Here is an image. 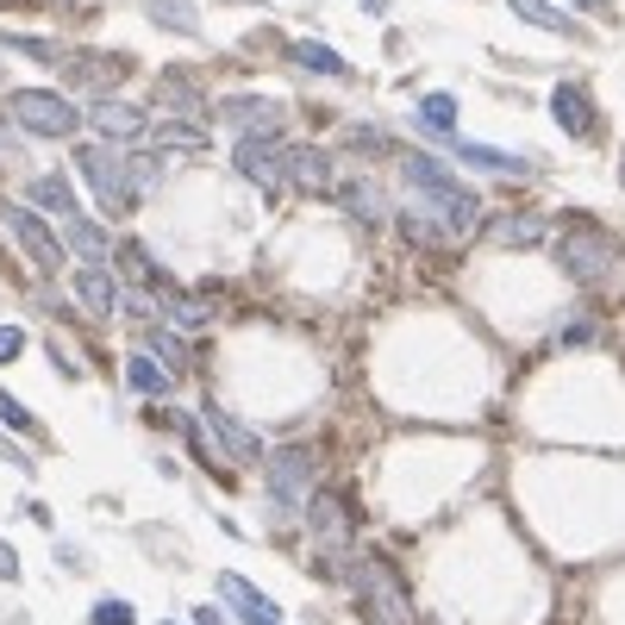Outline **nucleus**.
Returning a JSON list of instances; mask_svg holds the SVG:
<instances>
[{
    "instance_id": "obj_15",
    "label": "nucleus",
    "mask_w": 625,
    "mask_h": 625,
    "mask_svg": "<svg viewBox=\"0 0 625 625\" xmlns=\"http://www.w3.org/2000/svg\"><path fill=\"white\" fill-rule=\"evenodd\" d=\"M288 182H295L300 195H332V157L313 145H295L288 150Z\"/></svg>"
},
{
    "instance_id": "obj_38",
    "label": "nucleus",
    "mask_w": 625,
    "mask_h": 625,
    "mask_svg": "<svg viewBox=\"0 0 625 625\" xmlns=\"http://www.w3.org/2000/svg\"><path fill=\"white\" fill-rule=\"evenodd\" d=\"M600 325L595 320H575V325H563V345H588V338H595Z\"/></svg>"
},
{
    "instance_id": "obj_43",
    "label": "nucleus",
    "mask_w": 625,
    "mask_h": 625,
    "mask_svg": "<svg viewBox=\"0 0 625 625\" xmlns=\"http://www.w3.org/2000/svg\"><path fill=\"white\" fill-rule=\"evenodd\" d=\"M170 625H175V620H170Z\"/></svg>"
},
{
    "instance_id": "obj_5",
    "label": "nucleus",
    "mask_w": 625,
    "mask_h": 625,
    "mask_svg": "<svg viewBox=\"0 0 625 625\" xmlns=\"http://www.w3.org/2000/svg\"><path fill=\"white\" fill-rule=\"evenodd\" d=\"M557 257H563V270H570L575 282H588V288L613 275V245L600 238L595 225H582V220L570 225V238H557Z\"/></svg>"
},
{
    "instance_id": "obj_12",
    "label": "nucleus",
    "mask_w": 625,
    "mask_h": 625,
    "mask_svg": "<svg viewBox=\"0 0 625 625\" xmlns=\"http://www.w3.org/2000/svg\"><path fill=\"white\" fill-rule=\"evenodd\" d=\"M75 300H82V307H88V313H113V307H120V275L107 270V263H82V270H75Z\"/></svg>"
},
{
    "instance_id": "obj_35",
    "label": "nucleus",
    "mask_w": 625,
    "mask_h": 625,
    "mask_svg": "<svg viewBox=\"0 0 625 625\" xmlns=\"http://www.w3.org/2000/svg\"><path fill=\"white\" fill-rule=\"evenodd\" d=\"M13 50L38 57V63H57V45H45V38H25V32H13Z\"/></svg>"
},
{
    "instance_id": "obj_17",
    "label": "nucleus",
    "mask_w": 625,
    "mask_h": 625,
    "mask_svg": "<svg viewBox=\"0 0 625 625\" xmlns=\"http://www.w3.org/2000/svg\"><path fill=\"white\" fill-rule=\"evenodd\" d=\"M550 113H557V125H563L570 138H588V125H595V107H588V95H582L575 82H557V88H550Z\"/></svg>"
},
{
    "instance_id": "obj_40",
    "label": "nucleus",
    "mask_w": 625,
    "mask_h": 625,
    "mask_svg": "<svg viewBox=\"0 0 625 625\" xmlns=\"http://www.w3.org/2000/svg\"><path fill=\"white\" fill-rule=\"evenodd\" d=\"M575 7H582V13H600V20H607V13H613V7H607V0H575Z\"/></svg>"
},
{
    "instance_id": "obj_3",
    "label": "nucleus",
    "mask_w": 625,
    "mask_h": 625,
    "mask_svg": "<svg viewBox=\"0 0 625 625\" xmlns=\"http://www.w3.org/2000/svg\"><path fill=\"white\" fill-rule=\"evenodd\" d=\"M313 475H320V457L307 445H282L263 457V482H270L275 507H307L313 500Z\"/></svg>"
},
{
    "instance_id": "obj_7",
    "label": "nucleus",
    "mask_w": 625,
    "mask_h": 625,
    "mask_svg": "<svg viewBox=\"0 0 625 625\" xmlns=\"http://www.w3.org/2000/svg\"><path fill=\"white\" fill-rule=\"evenodd\" d=\"M75 170H82V182L100 195V207L107 213H125L132 207V188H125V157H113V150H75Z\"/></svg>"
},
{
    "instance_id": "obj_28",
    "label": "nucleus",
    "mask_w": 625,
    "mask_h": 625,
    "mask_svg": "<svg viewBox=\"0 0 625 625\" xmlns=\"http://www.w3.org/2000/svg\"><path fill=\"white\" fill-rule=\"evenodd\" d=\"M145 345H150V357H157L170 375L182 370V338H175L170 325H145Z\"/></svg>"
},
{
    "instance_id": "obj_30",
    "label": "nucleus",
    "mask_w": 625,
    "mask_h": 625,
    "mask_svg": "<svg viewBox=\"0 0 625 625\" xmlns=\"http://www.w3.org/2000/svg\"><path fill=\"white\" fill-rule=\"evenodd\" d=\"M420 120L432 125L438 138H445L450 125H457V100H450V95H425V100H420Z\"/></svg>"
},
{
    "instance_id": "obj_9",
    "label": "nucleus",
    "mask_w": 625,
    "mask_h": 625,
    "mask_svg": "<svg viewBox=\"0 0 625 625\" xmlns=\"http://www.w3.org/2000/svg\"><path fill=\"white\" fill-rule=\"evenodd\" d=\"M225 120L238 125V138H282L288 107L270 100V95H232V100H225Z\"/></svg>"
},
{
    "instance_id": "obj_8",
    "label": "nucleus",
    "mask_w": 625,
    "mask_h": 625,
    "mask_svg": "<svg viewBox=\"0 0 625 625\" xmlns=\"http://www.w3.org/2000/svg\"><path fill=\"white\" fill-rule=\"evenodd\" d=\"M232 170L245 175L250 188H282L288 182V145L282 138H238Z\"/></svg>"
},
{
    "instance_id": "obj_11",
    "label": "nucleus",
    "mask_w": 625,
    "mask_h": 625,
    "mask_svg": "<svg viewBox=\"0 0 625 625\" xmlns=\"http://www.w3.org/2000/svg\"><path fill=\"white\" fill-rule=\"evenodd\" d=\"M200 420H207V432L220 438V450L232 457V463H257V457H263V445H257V432H250L245 420H232V413H225L220 400H207V407H200Z\"/></svg>"
},
{
    "instance_id": "obj_34",
    "label": "nucleus",
    "mask_w": 625,
    "mask_h": 625,
    "mask_svg": "<svg viewBox=\"0 0 625 625\" xmlns=\"http://www.w3.org/2000/svg\"><path fill=\"white\" fill-rule=\"evenodd\" d=\"M0 420L13 425V432H38V420H32V413H25V407H20L13 395H7V388H0Z\"/></svg>"
},
{
    "instance_id": "obj_39",
    "label": "nucleus",
    "mask_w": 625,
    "mask_h": 625,
    "mask_svg": "<svg viewBox=\"0 0 625 625\" xmlns=\"http://www.w3.org/2000/svg\"><path fill=\"white\" fill-rule=\"evenodd\" d=\"M13 575H20V557H13V550L0 545V582H13Z\"/></svg>"
},
{
    "instance_id": "obj_24",
    "label": "nucleus",
    "mask_w": 625,
    "mask_h": 625,
    "mask_svg": "<svg viewBox=\"0 0 625 625\" xmlns=\"http://www.w3.org/2000/svg\"><path fill=\"white\" fill-rule=\"evenodd\" d=\"M70 75L75 82H88V88H113V82L125 75V57H75Z\"/></svg>"
},
{
    "instance_id": "obj_4",
    "label": "nucleus",
    "mask_w": 625,
    "mask_h": 625,
    "mask_svg": "<svg viewBox=\"0 0 625 625\" xmlns=\"http://www.w3.org/2000/svg\"><path fill=\"white\" fill-rule=\"evenodd\" d=\"M7 113H13L32 138H70L75 125H82V113H75L63 95H50V88H13Z\"/></svg>"
},
{
    "instance_id": "obj_6",
    "label": "nucleus",
    "mask_w": 625,
    "mask_h": 625,
    "mask_svg": "<svg viewBox=\"0 0 625 625\" xmlns=\"http://www.w3.org/2000/svg\"><path fill=\"white\" fill-rule=\"evenodd\" d=\"M0 225L20 238V250L32 257V263H38V270H57V263H63V238H57V232H50V225L32 213V207H13V200H0Z\"/></svg>"
},
{
    "instance_id": "obj_33",
    "label": "nucleus",
    "mask_w": 625,
    "mask_h": 625,
    "mask_svg": "<svg viewBox=\"0 0 625 625\" xmlns=\"http://www.w3.org/2000/svg\"><path fill=\"white\" fill-rule=\"evenodd\" d=\"M400 232H407V238H413V245H438V238H445V225L420 220V213H400Z\"/></svg>"
},
{
    "instance_id": "obj_26",
    "label": "nucleus",
    "mask_w": 625,
    "mask_h": 625,
    "mask_svg": "<svg viewBox=\"0 0 625 625\" xmlns=\"http://www.w3.org/2000/svg\"><path fill=\"white\" fill-rule=\"evenodd\" d=\"M70 250L82 263H107V232L95 220H70Z\"/></svg>"
},
{
    "instance_id": "obj_42",
    "label": "nucleus",
    "mask_w": 625,
    "mask_h": 625,
    "mask_svg": "<svg viewBox=\"0 0 625 625\" xmlns=\"http://www.w3.org/2000/svg\"><path fill=\"white\" fill-rule=\"evenodd\" d=\"M620 182H625V163H620Z\"/></svg>"
},
{
    "instance_id": "obj_2",
    "label": "nucleus",
    "mask_w": 625,
    "mask_h": 625,
    "mask_svg": "<svg viewBox=\"0 0 625 625\" xmlns=\"http://www.w3.org/2000/svg\"><path fill=\"white\" fill-rule=\"evenodd\" d=\"M345 582H350V595H357V613L370 625H413L400 582L382 563H345Z\"/></svg>"
},
{
    "instance_id": "obj_14",
    "label": "nucleus",
    "mask_w": 625,
    "mask_h": 625,
    "mask_svg": "<svg viewBox=\"0 0 625 625\" xmlns=\"http://www.w3.org/2000/svg\"><path fill=\"white\" fill-rule=\"evenodd\" d=\"M88 125L107 132V138H125V145H132V138H150V120L138 107H125V100H95V107H88Z\"/></svg>"
},
{
    "instance_id": "obj_37",
    "label": "nucleus",
    "mask_w": 625,
    "mask_h": 625,
    "mask_svg": "<svg viewBox=\"0 0 625 625\" xmlns=\"http://www.w3.org/2000/svg\"><path fill=\"white\" fill-rule=\"evenodd\" d=\"M20 350H25V332L20 325H0V363H13Z\"/></svg>"
},
{
    "instance_id": "obj_32",
    "label": "nucleus",
    "mask_w": 625,
    "mask_h": 625,
    "mask_svg": "<svg viewBox=\"0 0 625 625\" xmlns=\"http://www.w3.org/2000/svg\"><path fill=\"white\" fill-rule=\"evenodd\" d=\"M163 100H170V107H188V113H195V107H200V88H195V82H188L182 70H170V75H163Z\"/></svg>"
},
{
    "instance_id": "obj_20",
    "label": "nucleus",
    "mask_w": 625,
    "mask_h": 625,
    "mask_svg": "<svg viewBox=\"0 0 625 625\" xmlns=\"http://www.w3.org/2000/svg\"><path fill=\"white\" fill-rule=\"evenodd\" d=\"M145 13L163 25V32H182V38H195V32H200V7H195V0H145Z\"/></svg>"
},
{
    "instance_id": "obj_21",
    "label": "nucleus",
    "mask_w": 625,
    "mask_h": 625,
    "mask_svg": "<svg viewBox=\"0 0 625 625\" xmlns=\"http://www.w3.org/2000/svg\"><path fill=\"white\" fill-rule=\"evenodd\" d=\"M345 207L357 225H388V207L375 195V182H345Z\"/></svg>"
},
{
    "instance_id": "obj_19",
    "label": "nucleus",
    "mask_w": 625,
    "mask_h": 625,
    "mask_svg": "<svg viewBox=\"0 0 625 625\" xmlns=\"http://www.w3.org/2000/svg\"><path fill=\"white\" fill-rule=\"evenodd\" d=\"M488 238L495 245H513V250H532L545 238V220H532V213H507V220H488Z\"/></svg>"
},
{
    "instance_id": "obj_41",
    "label": "nucleus",
    "mask_w": 625,
    "mask_h": 625,
    "mask_svg": "<svg viewBox=\"0 0 625 625\" xmlns=\"http://www.w3.org/2000/svg\"><path fill=\"white\" fill-rule=\"evenodd\" d=\"M195 625H225V620L213 613V607H200V613H195Z\"/></svg>"
},
{
    "instance_id": "obj_13",
    "label": "nucleus",
    "mask_w": 625,
    "mask_h": 625,
    "mask_svg": "<svg viewBox=\"0 0 625 625\" xmlns=\"http://www.w3.org/2000/svg\"><path fill=\"white\" fill-rule=\"evenodd\" d=\"M307 520H313V538L325 550H345L350 545V507L338 495H313L307 500Z\"/></svg>"
},
{
    "instance_id": "obj_22",
    "label": "nucleus",
    "mask_w": 625,
    "mask_h": 625,
    "mask_svg": "<svg viewBox=\"0 0 625 625\" xmlns=\"http://www.w3.org/2000/svg\"><path fill=\"white\" fill-rule=\"evenodd\" d=\"M32 213H70L75 220L70 182H63V175H38V182H32Z\"/></svg>"
},
{
    "instance_id": "obj_36",
    "label": "nucleus",
    "mask_w": 625,
    "mask_h": 625,
    "mask_svg": "<svg viewBox=\"0 0 625 625\" xmlns=\"http://www.w3.org/2000/svg\"><path fill=\"white\" fill-rule=\"evenodd\" d=\"M95 625H132V607H120V600H100V607H95Z\"/></svg>"
},
{
    "instance_id": "obj_18",
    "label": "nucleus",
    "mask_w": 625,
    "mask_h": 625,
    "mask_svg": "<svg viewBox=\"0 0 625 625\" xmlns=\"http://www.w3.org/2000/svg\"><path fill=\"white\" fill-rule=\"evenodd\" d=\"M125 388H132V395H145V400H163L175 388V375L163 370L157 357H138V350H132V363H125Z\"/></svg>"
},
{
    "instance_id": "obj_29",
    "label": "nucleus",
    "mask_w": 625,
    "mask_h": 625,
    "mask_svg": "<svg viewBox=\"0 0 625 625\" xmlns=\"http://www.w3.org/2000/svg\"><path fill=\"white\" fill-rule=\"evenodd\" d=\"M163 307H170V320L182 325V332H200V325L213 320V307H207V300H188V295H163Z\"/></svg>"
},
{
    "instance_id": "obj_31",
    "label": "nucleus",
    "mask_w": 625,
    "mask_h": 625,
    "mask_svg": "<svg viewBox=\"0 0 625 625\" xmlns=\"http://www.w3.org/2000/svg\"><path fill=\"white\" fill-rule=\"evenodd\" d=\"M125 188H132V200H145L157 188V163L150 157H125Z\"/></svg>"
},
{
    "instance_id": "obj_10",
    "label": "nucleus",
    "mask_w": 625,
    "mask_h": 625,
    "mask_svg": "<svg viewBox=\"0 0 625 625\" xmlns=\"http://www.w3.org/2000/svg\"><path fill=\"white\" fill-rule=\"evenodd\" d=\"M220 595H225V607L238 613V625H288L282 613H275V600L263 595L257 582H245V575L225 570V575H220Z\"/></svg>"
},
{
    "instance_id": "obj_16",
    "label": "nucleus",
    "mask_w": 625,
    "mask_h": 625,
    "mask_svg": "<svg viewBox=\"0 0 625 625\" xmlns=\"http://www.w3.org/2000/svg\"><path fill=\"white\" fill-rule=\"evenodd\" d=\"M438 145H445V150H457V157H463V163H475V170H495V175H525V170H532V163H525V157H513V150L470 145V138H457V132H445Z\"/></svg>"
},
{
    "instance_id": "obj_1",
    "label": "nucleus",
    "mask_w": 625,
    "mask_h": 625,
    "mask_svg": "<svg viewBox=\"0 0 625 625\" xmlns=\"http://www.w3.org/2000/svg\"><path fill=\"white\" fill-rule=\"evenodd\" d=\"M400 175H407V182H413V188L432 200V207H438V225H445V238H463V232L475 225L482 200H475L470 188H463V182L445 170V163H432V157H420V150H407V157H400Z\"/></svg>"
},
{
    "instance_id": "obj_23",
    "label": "nucleus",
    "mask_w": 625,
    "mask_h": 625,
    "mask_svg": "<svg viewBox=\"0 0 625 625\" xmlns=\"http://www.w3.org/2000/svg\"><path fill=\"white\" fill-rule=\"evenodd\" d=\"M288 57H295L300 70H320V75H350V63L338 57V50H325V45H313V38H295L288 45Z\"/></svg>"
},
{
    "instance_id": "obj_27",
    "label": "nucleus",
    "mask_w": 625,
    "mask_h": 625,
    "mask_svg": "<svg viewBox=\"0 0 625 625\" xmlns=\"http://www.w3.org/2000/svg\"><path fill=\"white\" fill-rule=\"evenodd\" d=\"M150 145H163V150H200V125L195 120H163V125H150Z\"/></svg>"
},
{
    "instance_id": "obj_25",
    "label": "nucleus",
    "mask_w": 625,
    "mask_h": 625,
    "mask_svg": "<svg viewBox=\"0 0 625 625\" xmlns=\"http://www.w3.org/2000/svg\"><path fill=\"white\" fill-rule=\"evenodd\" d=\"M507 7H513L525 25H545L550 38H570V13H557L550 0H507Z\"/></svg>"
}]
</instances>
